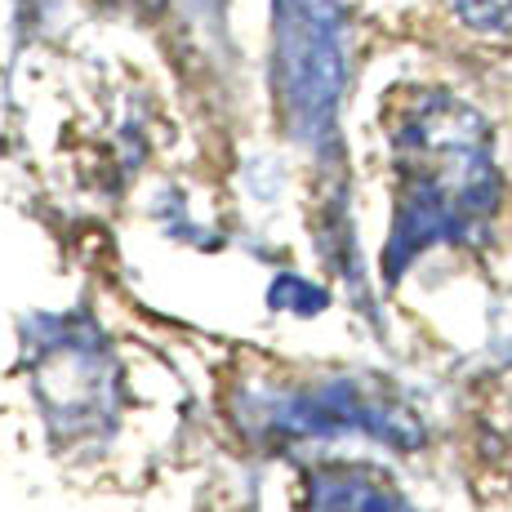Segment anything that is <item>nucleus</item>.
Returning a JSON list of instances; mask_svg holds the SVG:
<instances>
[{
    "label": "nucleus",
    "mask_w": 512,
    "mask_h": 512,
    "mask_svg": "<svg viewBox=\"0 0 512 512\" xmlns=\"http://www.w3.org/2000/svg\"><path fill=\"white\" fill-rule=\"evenodd\" d=\"M392 147H397L401 196L388 268L401 272L428 245L464 241L477 232L499 201V174L486 121L441 90L415 94L401 107Z\"/></svg>",
    "instance_id": "f257e3e1"
},
{
    "label": "nucleus",
    "mask_w": 512,
    "mask_h": 512,
    "mask_svg": "<svg viewBox=\"0 0 512 512\" xmlns=\"http://www.w3.org/2000/svg\"><path fill=\"white\" fill-rule=\"evenodd\" d=\"M317 512H415L383 477L343 468L317 481Z\"/></svg>",
    "instance_id": "f03ea898"
},
{
    "label": "nucleus",
    "mask_w": 512,
    "mask_h": 512,
    "mask_svg": "<svg viewBox=\"0 0 512 512\" xmlns=\"http://www.w3.org/2000/svg\"><path fill=\"white\" fill-rule=\"evenodd\" d=\"M459 18L477 32H499V27L512 23V0H455Z\"/></svg>",
    "instance_id": "7ed1b4c3"
}]
</instances>
